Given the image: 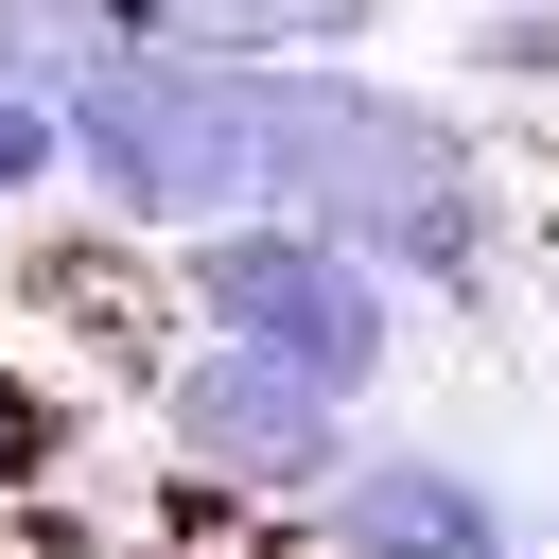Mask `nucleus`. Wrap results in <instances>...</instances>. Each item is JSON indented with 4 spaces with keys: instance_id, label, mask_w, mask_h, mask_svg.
I'll return each mask as SVG.
<instances>
[{
    "instance_id": "2",
    "label": "nucleus",
    "mask_w": 559,
    "mask_h": 559,
    "mask_svg": "<svg viewBox=\"0 0 559 559\" xmlns=\"http://www.w3.org/2000/svg\"><path fill=\"white\" fill-rule=\"evenodd\" d=\"M52 122H70V192L140 245H192V227L262 210V70H210L175 35H105L52 87Z\"/></svg>"
},
{
    "instance_id": "7",
    "label": "nucleus",
    "mask_w": 559,
    "mask_h": 559,
    "mask_svg": "<svg viewBox=\"0 0 559 559\" xmlns=\"http://www.w3.org/2000/svg\"><path fill=\"white\" fill-rule=\"evenodd\" d=\"M70 454H87V402L0 332V524H17V507H52V489H70Z\"/></svg>"
},
{
    "instance_id": "3",
    "label": "nucleus",
    "mask_w": 559,
    "mask_h": 559,
    "mask_svg": "<svg viewBox=\"0 0 559 559\" xmlns=\"http://www.w3.org/2000/svg\"><path fill=\"white\" fill-rule=\"evenodd\" d=\"M157 280H175V332L262 349V367H297V384H332V402H367V419H384V384H402V349H419V314H402L332 227H297V210H227V227L157 245Z\"/></svg>"
},
{
    "instance_id": "8",
    "label": "nucleus",
    "mask_w": 559,
    "mask_h": 559,
    "mask_svg": "<svg viewBox=\"0 0 559 559\" xmlns=\"http://www.w3.org/2000/svg\"><path fill=\"white\" fill-rule=\"evenodd\" d=\"M454 70L507 87V105H559V0H472L454 17Z\"/></svg>"
},
{
    "instance_id": "9",
    "label": "nucleus",
    "mask_w": 559,
    "mask_h": 559,
    "mask_svg": "<svg viewBox=\"0 0 559 559\" xmlns=\"http://www.w3.org/2000/svg\"><path fill=\"white\" fill-rule=\"evenodd\" d=\"M87 52H105V17H87V0H0V87H35V105H52Z\"/></svg>"
},
{
    "instance_id": "6",
    "label": "nucleus",
    "mask_w": 559,
    "mask_h": 559,
    "mask_svg": "<svg viewBox=\"0 0 559 559\" xmlns=\"http://www.w3.org/2000/svg\"><path fill=\"white\" fill-rule=\"evenodd\" d=\"M367 17L384 0H157V35L210 52V70H349Z\"/></svg>"
},
{
    "instance_id": "12",
    "label": "nucleus",
    "mask_w": 559,
    "mask_h": 559,
    "mask_svg": "<svg viewBox=\"0 0 559 559\" xmlns=\"http://www.w3.org/2000/svg\"><path fill=\"white\" fill-rule=\"evenodd\" d=\"M524 542H559V524H524Z\"/></svg>"
},
{
    "instance_id": "11",
    "label": "nucleus",
    "mask_w": 559,
    "mask_h": 559,
    "mask_svg": "<svg viewBox=\"0 0 559 559\" xmlns=\"http://www.w3.org/2000/svg\"><path fill=\"white\" fill-rule=\"evenodd\" d=\"M507 559H559V542H507Z\"/></svg>"
},
{
    "instance_id": "4",
    "label": "nucleus",
    "mask_w": 559,
    "mask_h": 559,
    "mask_svg": "<svg viewBox=\"0 0 559 559\" xmlns=\"http://www.w3.org/2000/svg\"><path fill=\"white\" fill-rule=\"evenodd\" d=\"M140 437H157V472H175L192 507H262V524H297V507L349 472L367 402H332V384L262 367V349L175 332V349H157V384H140Z\"/></svg>"
},
{
    "instance_id": "5",
    "label": "nucleus",
    "mask_w": 559,
    "mask_h": 559,
    "mask_svg": "<svg viewBox=\"0 0 559 559\" xmlns=\"http://www.w3.org/2000/svg\"><path fill=\"white\" fill-rule=\"evenodd\" d=\"M297 524H314V559H507V542H524V489H507L472 437H437V419H367L349 472H332Z\"/></svg>"
},
{
    "instance_id": "10",
    "label": "nucleus",
    "mask_w": 559,
    "mask_h": 559,
    "mask_svg": "<svg viewBox=\"0 0 559 559\" xmlns=\"http://www.w3.org/2000/svg\"><path fill=\"white\" fill-rule=\"evenodd\" d=\"M52 192H70V122H52L35 87H0V227H35Z\"/></svg>"
},
{
    "instance_id": "1",
    "label": "nucleus",
    "mask_w": 559,
    "mask_h": 559,
    "mask_svg": "<svg viewBox=\"0 0 559 559\" xmlns=\"http://www.w3.org/2000/svg\"><path fill=\"white\" fill-rule=\"evenodd\" d=\"M262 210L332 227L402 314H489L507 297V157L454 87L402 70H262Z\"/></svg>"
}]
</instances>
